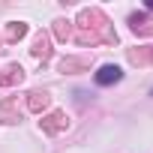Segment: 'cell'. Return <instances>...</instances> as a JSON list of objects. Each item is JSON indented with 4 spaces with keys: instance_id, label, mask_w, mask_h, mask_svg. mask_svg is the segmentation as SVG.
Listing matches in <instances>:
<instances>
[{
    "instance_id": "cell-1",
    "label": "cell",
    "mask_w": 153,
    "mask_h": 153,
    "mask_svg": "<svg viewBox=\"0 0 153 153\" xmlns=\"http://www.w3.org/2000/svg\"><path fill=\"white\" fill-rule=\"evenodd\" d=\"M120 78H123V69L114 66V63H105V66L96 72V84H102V87H108V84H114V81H120Z\"/></svg>"
}]
</instances>
